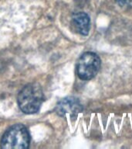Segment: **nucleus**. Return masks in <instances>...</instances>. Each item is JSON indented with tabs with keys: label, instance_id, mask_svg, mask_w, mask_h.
<instances>
[{
	"label": "nucleus",
	"instance_id": "f257e3e1",
	"mask_svg": "<svg viewBox=\"0 0 132 149\" xmlns=\"http://www.w3.org/2000/svg\"><path fill=\"white\" fill-rule=\"evenodd\" d=\"M43 101L41 87L36 83L29 84L19 93L18 104L20 109L26 114L36 113L39 111Z\"/></svg>",
	"mask_w": 132,
	"mask_h": 149
},
{
	"label": "nucleus",
	"instance_id": "f03ea898",
	"mask_svg": "<svg viewBox=\"0 0 132 149\" xmlns=\"http://www.w3.org/2000/svg\"><path fill=\"white\" fill-rule=\"evenodd\" d=\"M30 136L23 124H16L6 131L1 140V148L4 149L28 148Z\"/></svg>",
	"mask_w": 132,
	"mask_h": 149
},
{
	"label": "nucleus",
	"instance_id": "7ed1b4c3",
	"mask_svg": "<svg viewBox=\"0 0 132 149\" xmlns=\"http://www.w3.org/2000/svg\"><path fill=\"white\" fill-rule=\"evenodd\" d=\"M101 66L100 58L96 53L85 52L76 63V73L82 80H90L97 74Z\"/></svg>",
	"mask_w": 132,
	"mask_h": 149
},
{
	"label": "nucleus",
	"instance_id": "20e7f679",
	"mask_svg": "<svg viewBox=\"0 0 132 149\" xmlns=\"http://www.w3.org/2000/svg\"><path fill=\"white\" fill-rule=\"evenodd\" d=\"M83 111V106L78 99L75 97H67L63 99L56 107V112L58 115L65 116L69 115L70 116H76L80 112Z\"/></svg>",
	"mask_w": 132,
	"mask_h": 149
},
{
	"label": "nucleus",
	"instance_id": "39448f33",
	"mask_svg": "<svg viewBox=\"0 0 132 149\" xmlns=\"http://www.w3.org/2000/svg\"><path fill=\"white\" fill-rule=\"evenodd\" d=\"M72 21L80 34L83 36L88 35L90 28V19L87 14L84 12L75 13L72 16Z\"/></svg>",
	"mask_w": 132,
	"mask_h": 149
},
{
	"label": "nucleus",
	"instance_id": "423d86ee",
	"mask_svg": "<svg viewBox=\"0 0 132 149\" xmlns=\"http://www.w3.org/2000/svg\"><path fill=\"white\" fill-rule=\"evenodd\" d=\"M116 2L121 7H125V8L132 7V0H116Z\"/></svg>",
	"mask_w": 132,
	"mask_h": 149
}]
</instances>
